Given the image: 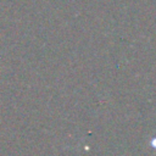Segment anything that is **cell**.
I'll return each mask as SVG.
<instances>
[{
    "mask_svg": "<svg viewBox=\"0 0 156 156\" xmlns=\"http://www.w3.org/2000/svg\"><path fill=\"white\" fill-rule=\"evenodd\" d=\"M151 144L154 145V147H156V138H154V139H152V141H151Z\"/></svg>",
    "mask_w": 156,
    "mask_h": 156,
    "instance_id": "6da1fadb",
    "label": "cell"
}]
</instances>
